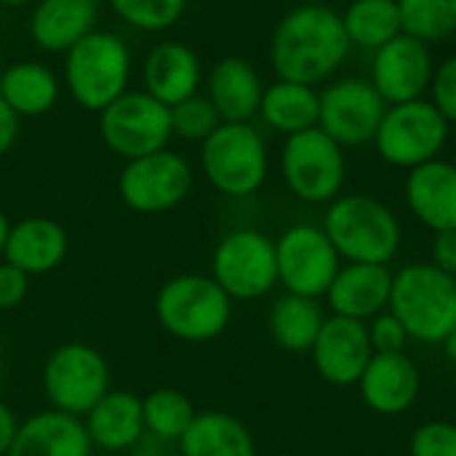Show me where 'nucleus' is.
<instances>
[{"label":"nucleus","instance_id":"obj_1","mask_svg":"<svg viewBox=\"0 0 456 456\" xmlns=\"http://www.w3.org/2000/svg\"><path fill=\"white\" fill-rule=\"evenodd\" d=\"M353 43L345 32L342 13L323 3L294 5L270 37V64L278 80L318 88L350 59Z\"/></svg>","mask_w":456,"mask_h":456},{"label":"nucleus","instance_id":"obj_2","mask_svg":"<svg viewBox=\"0 0 456 456\" xmlns=\"http://www.w3.org/2000/svg\"><path fill=\"white\" fill-rule=\"evenodd\" d=\"M321 227L342 262L358 265H390L403 240L395 211L385 200L366 192H342L331 200Z\"/></svg>","mask_w":456,"mask_h":456},{"label":"nucleus","instance_id":"obj_3","mask_svg":"<svg viewBox=\"0 0 456 456\" xmlns=\"http://www.w3.org/2000/svg\"><path fill=\"white\" fill-rule=\"evenodd\" d=\"M411 342L441 345L456 329V278L433 262L403 265L393 275L390 307Z\"/></svg>","mask_w":456,"mask_h":456},{"label":"nucleus","instance_id":"obj_4","mask_svg":"<svg viewBox=\"0 0 456 456\" xmlns=\"http://www.w3.org/2000/svg\"><path fill=\"white\" fill-rule=\"evenodd\" d=\"M155 318L166 334L182 342H211L232 321V299L211 275H176L155 297Z\"/></svg>","mask_w":456,"mask_h":456},{"label":"nucleus","instance_id":"obj_5","mask_svg":"<svg viewBox=\"0 0 456 456\" xmlns=\"http://www.w3.org/2000/svg\"><path fill=\"white\" fill-rule=\"evenodd\" d=\"M131 51L104 29L88 32L64 53V83L69 96L88 112H102L128 91Z\"/></svg>","mask_w":456,"mask_h":456},{"label":"nucleus","instance_id":"obj_6","mask_svg":"<svg viewBox=\"0 0 456 456\" xmlns=\"http://www.w3.org/2000/svg\"><path fill=\"white\" fill-rule=\"evenodd\" d=\"M200 168L208 184L227 198L256 195L270 174V150L251 123H219L200 142Z\"/></svg>","mask_w":456,"mask_h":456},{"label":"nucleus","instance_id":"obj_7","mask_svg":"<svg viewBox=\"0 0 456 456\" xmlns=\"http://www.w3.org/2000/svg\"><path fill=\"white\" fill-rule=\"evenodd\" d=\"M281 176L297 200L329 206L342 195L347 182L345 147L318 126L291 134L281 147Z\"/></svg>","mask_w":456,"mask_h":456},{"label":"nucleus","instance_id":"obj_8","mask_svg":"<svg viewBox=\"0 0 456 456\" xmlns=\"http://www.w3.org/2000/svg\"><path fill=\"white\" fill-rule=\"evenodd\" d=\"M449 134L452 123L425 96L417 102L387 104L371 144L387 166L411 171L441 158L449 144Z\"/></svg>","mask_w":456,"mask_h":456},{"label":"nucleus","instance_id":"obj_9","mask_svg":"<svg viewBox=\"0 0 456 456\" xmlns=\"http://www.w3.org/2000/svg\"><path fill=\"white\" fill-rule=\"evenodd\" d=\"M211 278L232 302H254L278 286L275 240L254 227L227 232L211 254Z\"/></svg>","mask_w":456,"mask_h":456},{"label":"nucleus","instance_id":"obj_10","mask_svg":"<svg viewBox=\"0 0 456 456\" xmlns=\"http://www.w3.org/2000/svg\"><path fill=\"white\" fill-rule=\"evenodd\" d=\"M43 390L51 409L83 419L110 393L107 358L86 342L59 345L45 358Z\"/></svg>","mask_w":456,"mask_h":456},{"label":"nucleus","instance_id":"obj_11","mask_svg":"<svg viewBox=\"0 0 456 456\" xmlns=\"http://www.w3.org/2000/svg\"><path fill=\"white\" fill-rule=\"evenodd\" d=\"M99 134L104 144L126 160L160 152L174 136L171 107L147 91H126L99 112Z\"/></svg>","mask_w":456,"mask_h":456},{"label":"nucleus","instance_id":"obj_12","mask_svg":"<svg viewBox=\"0 0 456 456\" xmlns=\"http://www.w3.org/2000/svg\"><path fill=\"white\" fill-rule=\"evenodd\" d=\"M275 259L278 283L286 289V294L310 299L326 297L342 267V256L337 254L326 230L310 222H299L283 230V235L275 240Z\"/></svg>","mask_w":456,"mask_h":456},{"label":"nucleus","instance_id":"obj_13","mask_svg":"<svg viewBox=\"0 0 456 456\" xmlns=\"http://www.w3.org/2000/svg\"><path fill=\"white\" fill-rule=\"evenodd\" d=\"M385 110L387 102L369 77H337L321 88L318 128L326 131L339 147L358 150L374 142Z\"/></svg>","mask_w":456,"mask_h":456},{"label":"nucleus","instance_id":"obj_14","mask_svg":"<svg viewBox=\"0 0 456 456\" xmlns=\"http://www.w3.org/2000/svg\"><path fill=\"white\" fill-rule=\"evenodd\" d=\"M192 190V166L168 147L144 158L126 160L118 176L120 200L136 214H166Z\"/></svg>","mask_w":456,"mask_h":456},{"label":"nucleus","instance_id":"obj_15","mask_svg":"<svg viewBox=\"0 0 456 456\" xmlns=\"http://www.w3.org/2000/svg\"><path fill=\"white\" fill-rule=\"evenodd\" d=\"M436 72V59L428 43L401 32L371 53L369 80L387 104L425 99Z\"/></svg>","mask_w":456,"mask_h":456},{"label":"nucleus","instance_id":"obj_16","mask_svg":"<svg viewBox=\"0 0 456 456\" xmlns=\"http://www.w3.org/2000/svg\"><path fill=\"white\" fill-rule=\"evenodd\" d=\"M310 358L323 382L334 387L358 385L361 374L374 358L366 323L342 315H329L310 350Z\"/></svg>","mask_w":456,"mask_h":456},{"label":"nucleus","instance_id":"obj_17","mask_svg":"<svg viewBox=\"0 0 456 456\" xmlns=\"http://www.w3.org/2000/svg\"><path fill=\"white\" fill-rule=\"evenodd\" d=\"M403 200L433 235L456 230V163L436 158L411 168L403 182Z\"/></svg>","mask_w":456,"mask_h":456},{"label":"nucleus","instance_id":"obj_18","mask_svg":"<svg viewBox=\"0 0 456 456\" xmlns=\"http://www.w3.org/2000/svg\"><path fill=\"white\" fill-rule=\"evenodd\" d=\"M422 377L417 363L406 353L379 355L369 361L366 371L358 379V393L363 403L382 417L406 414L419 398Z\"/></svg>","mask_w":456,"mask_h":456},{"label":"nucleus","instance_id":"obj_19","mask_svg":"<svg viewBox=\"0 0 456 456\" xmlns=\"http://www.w3.org/2000/svg\"><path fill=\"white\" fill-rule=\"evenodd\" d=\"M393 275L395 273L390 270V265L342 262L334 283L326 291L331 315L369 323L374 315H379L390 307Z\"/></svg>","mask_w":456,"mask_h":456},{"label":"nucleus","instance_id":"obj_20","mask_svg":"<svg viewBox=\"0 0 456 456\" xmlns=\"http://www.w3.org/2000/svg\"><path fill=\"white\" fill-rule=\"evenodd\" d=\"M206 96L219 112L222 123H251L259 115L265 83L248 59L224 56L206 77Z\"/></svg>","mask_w":456,"mask_h":456},{"label":"nucleus","instance_id":"obj_21","mask_svg":"<svg viewBox=\"0 0 456 456\" xmlns=\"http://www.w3.org/2000/svg\"><path fill=\"white\" fill-rule=\"evenodd\" d=\"M94 444L80 417L45 409L19 422L5 456H91Z\"/></svg>","mask_w":456,"mask_h":456},{"label":"nucleus","instance_id":"obj_22","mask_svg":"<svg viewBox=\"0 0 456 456\" xmlns=\"http://www.w3.org/2000/svg\"><path fill=\"white\" fill-rule=\"evenodd\" d=\"M142 77H144V91L150 96H155L166 107H174L198 94L203 83V69L198 53L190 45L166 40L147 53Z\"/></svg>","mask_w":456,"mask_h":456},{"label":"nucleus","instance_id":"obj_23","mask_svg":"<svg viewBox=\"0 0 456 456\" xmlns=\"http://www.w3.org/2000/svg\"><path fill=\"white\" fill-rule=\"evenodd\" d=\"M67 248L69 238L59 222L48 216H27L11 224L3 259L32 278L53 273L64 262Z\"/></svg>","mask_w":456,"mask_h":456},{"label":"nucleus","instance_id":"obj_24","mask_svg":"<svg viewBox=\"0 0 456 456\" xmlns=\"http://www.w3.org/2000/svg\"><path fill=\"white\" fill-rule=\"evenodd\" d=\"M83 425L94 449L104 452H131L147 436L142 398L128 390H110L83 417Z\"/></svg>","mask_w":456,"mask_h":456},{"label":"nucleus","instance_id":"obj_25","mask_svg":"<svg viewBox=\"0 0 456 456\" xmlns=\"http://www.w3.org/2000/svg\"><path fill=\"white\" fill-rule=\"evenodd\" d=\"M96 27V3L91 0H37L29 16L35 45L51 53H67Z\"/></svg>","mask_w":456,"mask_h":456},{"label":"nucleus","instance_id":"obj_26","mask_svg":"<svg viewBox=\"0 0 456 456\" xmlns=\"http://www.w3.org/2000/svg\"><path fill=\"white\" fill-rule=\"evenodd\" d=\"M176 446L179 456H256L251 430L227 411H198Z\"/></svg>","mask_w":456,"mask_h":456},{"label":"nucleus","instance_id":"obj_27","mask_svg":"<svg viewBox=\"0 0 456 456\" xmlns=\"http://www.w3.org/2000/svg\"><path fill=\"white\" fill-rule=\"evenodd\" d=\"M321 112V91L305 83L275 80L265 86V96L259 104V118L267 128L291 136L318 126Z\"/></svg>","mask_w":456,"mask_h":456},{"label":"nucleus","instance_id":"obj_28","mask_svg":"<svg viewBox=\"0 0 456 456\" xmlns=\"http://www.w3.org/2000/svg\"><path fill=\"white\" fill-rule=\"evenodd\" d=\"M323 323L326 315L321 302L299 294H283L281 299H275L267 315V331L273 342L294 355H305L313 350Z\"/></svg>","mask_w":456,"mask_h":456},{"label":"nucleus","instance_id":"obj_29","mask_svg":"<svg viewBox=\"0 0 456 456\" xmlns=\"http://www.w3.org/2000/svg\"><path fill=\"white\" fill-rule=\"evenodd\" d=\"M0 96L19 118H35L56 104L59 80L40 61H16L0 75Z\"/></svg>","mask_w":456,"mask_h":456},{"label":"nucleus","instance_id":"obj_30","mask_svg":"<svg viewBox=\"0 0 456 456\" xmlns=\"http://www.w3.org/2000/svg\"><path fill=\"white\" fill-rule=\"evenodd\" d=\"M342 24L353 48H363L369 53L403 32L395 0H350L342 11Z\"/></svg>","mask_w":456,"mask_h":456},{"label":"nucleus","instance_id":"obj_31","mask_svg":"<svg viewBox=\"0 0 456 456\" xmlns=\"http://www.w3.org/2000/svg\"><path fill=\"white\" fill-rule=\"evenodd\" d=\"M142 411H144L147 436L163 444H179V438L187 433V428L198 414L192 401L176 387L152 390L147 398H142Z\"/></svg>","mask_w":456,"mask_h":456},{"label":"nucleus","instance_id":"obj_32","mask_svg":"<svg viewBox=\"0 0 456 456\" xmlns=\"http://www.w3.org/2000/svg\"><path fill=\"white\" fill-rule=\"evenodd\" d=\"M403 32L433 45L456 32V0H395Z\"/></svg>","mask_w":456,"mask_h":456},{"label":"nucleus","instance_id":"obj_33","mask_svg":"<svg viewBox=\"0 0 456 456\" xmlns=\"http://www.w3.org/2000/svg\"><path fill=\"white\" fill-rule=\"evenodd\" d=\"M110 5L128 27L142 32H163L182 19L187 0H110Z\"/></svg>","mask_w":456,"mask_h":456},{"label":"nucleus","instance_id":"obj_34","mask_svg":"<svg viewBox=\"0 0 456 456\" xmlns=\"http://www.w3.org/2000/svg\"><path fill=\"white\" fill-rule=\"evenodd\" d=\"M219 123H222V118L214 110V104L208 102V96L195 94L171 107L174 136H182L187 142H206Z\"/></svg>","mask_w":456,"mask_h":456},{"label":"nucleus","instance_id":"obj_35","mask_svg":"<svg viewBox=\"0 0 456 456\" xmlns=\"http://www.w3.org/2000/svg\"><path fill=\"white\" fill-rule=\"evenodd\" d=\"M411 456H456L454 422H425L411 433L409 441Z\"/></svg>","mask_w":456,"mask_h":456},{"label":"nucleus","instance_id":"obj_36","mask_svg":"<svg viewBox=\"0 0 456 456\" xmlns=\"http://www.w3.org/2000/svg\"><path fill=\"white\" fill-rule=\"evenodd\" d=\"M369 342H371V350L379 353V355H393V353H406V345L411 342L409 339V331L403 329V323L390 313H379L374 315L369 323Z\"/></svg>","mask_w":456,"mask_h":456},{"label":"nucleus","instance_id":"obj_37","mask_svg":"<svg viewBox=\"0 0 456 456\" xmlns=\"http://www.w3.org/2000/svg\"><path fill=\"white\" fill-rule=\"evenodd\" d=\"M430 102L433 107L454 126L456 123V53L436 61V72L430 80Z\"/></svg>","mask_w":456,"mask_h":456},{"label":"nucleus","instance_id":"obj_38","mask_svg":"<svg viewBox=\"0 0 456 456\" xmlns=\"http://www.w3.org/2000/svg\"><path fill=\"white\" fill-rule=\"evenodd\" d=\"M29 291V275L0 259V310H13Z\"/></svg>","mask_w":456,"mask_h":456},{"label":"nucleus","instance_id":"obj_39","mask_svg":"<svg viewBox=\"0 0 456 456\" xmlns=\"http://www.w3.org/2000/svg\"><path fill=\"white\" fill-rule=\"evenodd\" d=\"M430 262L444 270L446 275L456 278V230L436 232L430 243Z\"/></svg>","mask_w":456,"mask_h":456},{"label":"nucleus","instance_id":"obj_40","mask_svg":"<svg viewBox=\"0 0 456 456\" xmlns=\"http://www.w3.org/2000/svg\"><path fill=\"white\" fill-rule=\"evenodd\" d=\"M16 136H19V115L0 96V158L16 144Z\"/></svg>","mask_w":456,"mask_h":456},{"label":"nucleus","instance_id":"obj_41","mask_svg":"<svg viewBox=\"0 0 456 456\" xmlns=\"http://www.w3.org/2000/svg\"><path fill=\"white\" fill-rule=\"evenodd\" d=\"M16 430H19V419H16V414L11 411V406H8V403H3V401H0V456L8 454V449H11L13 438H16Z\"/></svg>","mask_w":456,"mask_h":456},{"label":"nucleus","instance_id":"obj_42","mask_svg":"<svg viewBox=\"0 0 456 456\" xmlns=\"http://www.w3.org/2000/svg\"><path fill=\"white\" fill-rule=\"evenodd\" d=\"M8 230H11V222H8V216L0 211V259H3V254H5V240H8Z\"/></svg>","mask_w":456,"mask_h":456},{"label":"nucleus","instance_id":"obj_43","mask_svg":"<svg viewBox=\"0 0 456 456\" xmlns=\"http://www.w3.org/2000/svg\"><path fill=\"white\" fill-rule=\"evenodd\" d=\"M441 347H444L446 358H449V361H454V363H456V329L452 331V334H449V337H446V339H444V342H441Z\"/></svg>","mask_w":456,"mask_h":456},{"label":"nucleus","instance_id":"obj_44","mask_svg":"<svg viewBox=\"0 0 456 456\" xmlns=\"http://www.w3.org/2000/svg\"><path fill=\"white\" fill-rule=\"evenodd\" d=\"M3 5H27V3H32V0H0Z\"/></svg>","mask_w":456,"mask_h":456},{"label":"nucleus","instance_id":"obj_45","mask_svg":"<svg viewBox=\"0 0 456 456\" xmlns=\"http://www.w3.org/2000/svg\"><path fill=\"white\" fill-rule=\"evenodd\" d=\"M91 3H96V5H99V3H102V0H91Z\"/></svg>","mask_w":456,"mask_h":456},{"label":"nucleus","instance_id":"obj_46","mask_svg":"<svg viewBox=\"0 0 456 456\" xmlns=\"http://www.w3.org/2000/svg\"><path fill=\"white\" fill-rule=\"evenodd\" d=\"M0 366H3V355H0Z\"/></svg>","mask_w":456,"mask_h":456}]
</instances>
